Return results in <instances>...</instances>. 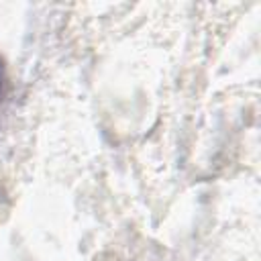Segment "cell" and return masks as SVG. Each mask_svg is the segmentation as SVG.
<instances>
[{
	"instance_id": "cell-1",
	"label": "cell",
	"mask_w": 261,
	"mask_h": 261,
	"mask_svg": "<svg viewBox=\"0 0 261 261\" xmlns=\"http://www.w3.org/2000/svg\"><path fill=\"white\" fill-rule=\"evenodd\" d=\"M6 88H8V75H6V65H4V61L0 57V102L6 96Z\"/></svg>"
}]
</instances>
